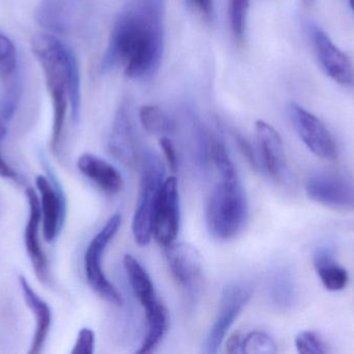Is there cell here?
I'll use <instances>...</instances> for the list:
<instances>
[{"label": "cell", "instance_id": "21", "mask_svg": "<svg viewBox=\"0 0 354 354\" xmlns=\"http://www.w3.org/2000/svg\"><path fill=\"white\" fill-rule=\"evenodd\" d=\"M270 297L278 307L287 309L295 303L297 288L295 280L289 270H277L270 281Z\"/></svg>", "mask_w": 354, "mask_h": 354}, {"label": "cell", "instance_id": "23", "mask_svg": "<svg viewBox=\"0 0 354 354\" xmlns=\"http://www.w3.org/2000/svg\"><path fill=\"white\" fill-rule=\"evenodd\" d=\"M315 269L324 286L328 291L337 292L343 290L348 283V272L336 263V260H328L316 264Z\"/></svg>", "mask_w": 354, "mask_h": 354}, {"label": "cell", "instance_id": "12", "mask_svg": "<svg viewBox=\"0 0 354 354\" xmlns=\"http://www.w3.org/2000/svg\"><path fill=\"white\" fill-rule=\"evenodd\" d=\"M180 222L178 184L176 177L165 179L157 204L153 220V237L162 247H167L176 241Z\"/></svg>", "mask_w": 354, "mask_h": 354}, {"label": "cell", "instance_id": "10", "mask_svg": "<svg viewBox=\"0 0 354 354\" xmlns=\"http://www.w3.org/2000/svg\"><path fill=\"white\" fill-rule=\"evenodd\" d=\"M307 33L320 66L333 80L344 87H354V68L348 56L339 49L326 31L316 23L308 22Z\"/></svg>", "mask_w": 354, "mask_h": 354}, {"label": "cell", "instance_id": "16", "mask_svg": "<svg viewBox=\"0 0 354 354\" xmlns=\"http://www.w3.org/2000/svg\"><path fill=\"white\" fill-rule=\"evenodd\" d=\"M26 197L28 201L29 214L25 227V249L37 278L45 283L48 282L49 272L47 257L44 253L39 238V226L41 222V203L37 193L32 188L26 189Z\"/></svg>", "mask_w": 354, "mask_h": 354}, {"label": "cell", "instance_id": "2", "mask_svg": "<svg viewBox=\"0 0 354 354\" xmlns=\"http://www.w3.org/2000/svg\"><path fill=\"white\" fill-rule=\"evenodd\" d=\"M32 52L45 74L46 85L53 106L51 148L57 153L70 103L73 121L79 122L81 112L80 70L76 55L53 35L39 33L31 42Z\"/></svg>", "mask_w": 354, "mask_h": 354}, {"label": "cell", "instance_id": "8", "mask_svg": "<svg viewBox=\"0 0 354 354\" xmlns=\"http://www.w3.org/2000/svg\"><path fill=\"white\" fill-rule=\"evenodd\" d=\"M255 132L260 172L268 175L274 182L283 185L286 188H295V178L289 170L284 145L280 134L274 127L264 121H257Z\"/></svg>", "mask_w": 354, "mask_h": 354}, {"label": "cell", "instance_id": "27", "mask_svg": "<svg viewBox=\"0 0 354 354\" xmlns=\"http://www.w3.org/2000/svg\"><path fill=\"white\" fill-rule=\"evenodd\" d=\"M297 353L301 354L328 353L326 344L320 340L317 335L311 332H303L295 339Z\"/></svg>", "mask_w": 354, "mask_h": 354}, {"label": "cell", "instance_id": "20", "mask_svg": "<svg viewBox=\"0 0 354 354\" xmlns=\"http://www.w3.org/2000/svg\"><path fill=\"white\" fill-rule=\"evenodd\" d=\"M139 120L143 128L153 135L167 136L176 131V122L156 105H145L139 109Z\"/></svg>", "mask_w": 354, "mask_h": 354}, {"label": "cell", "instance_id": "4", "mask_svg": "<svg viewBox=\"0 0 354 354\" xmlns=\"http://www.w3.org/2000/svg\"><path fill=\"white\" fill-rule=\"evenodd\" d=\"M124 266L133 292L140 301L147 316V336L138 353H149L155 351L165 337L169 328V313L158 297L151 276L138 260L133 256L126 255Z\"/></svg>", "mask_w": 354, "mask_h": 354}, {"label": "cell", "instance_id": "34", "mask_svg": "<svg viewBox=\"0 0 354 354\" xmlns=\"http://www.w3.org/2000/svg\"><path fill=\"white\" fill-rule=\"evenodd\" d=\"M349 1H351V8H353L354 12V0H349Z\"/></svg>", "mask_w": 354, "mask_h": 354}, {"label": "cell", "instance_id": "11", "mask_svg": "<svg viewBox=\"0 0 354 354\" xmlns=\"http://www.w3.org/2000/svg\"><path fill=\"white\" fill-rule=\"evenodd\" d=\"M289 116L297 134L312 153L322 159L337 158L336 141L322 121L297 103L289 106Z\"/></svg>", "mask_w": 354, "mask_h": 354}, {"label": "cell", "instance_id": "25", "mask_svg": "<svg viewBox=\"0 0 354 354\" xmlns=\"http://www.w3.org/2000/svg\"><path fill=\"white\" fill-rule=\"evenodd\" d=\"M17 50L10 37L0 33V80L4 81L18 72Z\"/></svg>", "mask_w": 354, "mask_h": 354}, {"label": "cell", "instance_id": "15", "mask_svg": "<svg viewBox=\"0 0 354 354\" xmlns=\"http://www.w3.org/2000/svg\"><path fill=\"white\" fill-rule=\"evenodd\" d=\"M171 274L189 297H196L202 286V260L193 245L174 242L166 247Z\"/></svg>", "mask_w": 354, "mask_h": 354}, {"label": "cell", "instance_id": "17", "mask_svg": "<svg viewBox=\"0 0 354 354\" xmlns=\"http://www.w3.org/2000/svg\"><path fill=\"white\" fill-rule=\"evenodd\" d=\"M19 284H20L25 303L35 316V332L29 353L37 354L43 349L51 328V309L49 305L33 290L24 276H19Z\"/></svg>", "mask_w": 354, "mask_h": 354}, {"label": "cell", "instance_id": "6", "mask_svg": "<svg viewBox=\"0 0 354 354\" xmlns=\"http://www.w3.org/2000/svg\"><path fill=\"white\" fill-rule=\"evenodd\" d=\"M120 226L122 215L120 213L113 214L101 231L93 237L84 256L85 276L89 286L100 297L118 307L124 303V299L118 289L106 278L102 267V258L108 245L120 231Z\"/></svg>", "mask_w": 354, "mask_h": 354}, {"label": "cell", "instance_id": "29", "mask_svg": "<svg viewBox=\"0 0 354 354\" xmlns=\"http://www.w3.org/2000/svg\"><path fill=\"white\" fill-rule=\"evenodd\" d=\"M187 6L202 20L212 22L214 17V0H185Z\"/></svg>", "mask_w": 354, "mask_h": 354}, {"label": "cell", "instance_id": "24", "mask_svg": "<svg viewBox=\"0 0 354 354\" xmlns=\"http://www.w3.org/2000/svg\"><path fill=\"white\" fill-rule=\"evenodd\" d=\"M277 351L276 342L266 333L255 330L243 337L241 353L272 354Z\"/></svg>", "mask_w": 354, "mask_h": 354}, {"label": "cell", "instance_id": "33", "mask_svg": "<svg viewBox=\"0 0 354 354\" xmlns=\"http://www.w3.org/2000/svg\"><path fill=\"white\" fill-rule=\"evenodd\" d=\"M301 2H303L306 6H310L315 2V0H301Z\"/></svg>", "mask_w": 354, "mask_h": 354}, {"label": "cell", "instance_id": "28", "mask_svg": "<svg viewBox=\"0 0 354 354\" xmlns=\"http://www.w3.org/2000/svg\"><path fill=\"white\" fill-rule=\"evenodd\" d=\"M95 333L91 328H81L73 348V354H93L95 351Z\"/></svg>", "mask_w": 354, "mask_h": 354}, {"label": "cell", "instance_id": "9", "mask_svg": "<svg viewBox=\"0 0 354 354\" xmlns=\"http://www.w3.org/2000/svg\"><path fill=\"white\" fill-rule=\"evenodd\" d=\"M253 295L251 285L245 282H233L227 285L221 297L218 317L206 338L204 353H216L224 342L227 333L249 303Z\"/></svg>", "mask_w": 354, "mask_h": 354}, {"label": "cell", "instance_id": "3", "mask_svg": "<svg viewBox=\"0 0 354 354\" xmlns=\"http://www.w3.org/2000/svg\"><path fill=\"white\" fill-rule=\"evenodd\" d=\"M248 216L249 204L239 177L221 178L206 204V224L212 236L220 240L233 238L243 230Z\"/></svg>", "mask_w": 354, "mask_h": 354}, {"label": "cell", "instance_id": "18", "mask_svg": "<svg viewBox=\"0 0 354 354\" xmlns=\"http://www.w3.org/2000/svg\"><path fill=\"white\" fill-rule=\"evenodd\" d=\"M79 170L105 193L114 195L124 186V179L118 168L93 154H83L77 161Z\"/></svg>", "mask_w": 354, "mask_h": 354}, {"label": "cell", "instance_id": "14", "mask_svg": "<svg viewBox=\"0 0 354 354\" xmlns=\"http://www.w3.org/2000/svg\"><path fill=\"white\" fill-rule=\"evenodd\" d=\"M112 155L126 166L137 168L140 164L138 135L133 118L132 104L129 100L122 102L114 118L109 139Z\"/></svg>", "mask_w": 354, "mask_h": 354}, {"label": "cell", "instance_id": "22", "mask_svg": "<svg viewBox=\"0 0 354 354\" xmlns=\"http://www.w3.org/2000/svg\"><path fill=\"white\" fill-rule=\"evenodd\" d=\"M3 87L0 93V118L10 123L14 118L22 95V81L19 72L2 81Z\"/></svg>", "mask_w": 354, "mask_h": 354}, {"label": "cell", "instance_id": "32", "mask_svg": "<svg viewBox=\"0 0 354 354\" xmlns=\"http://www.w3.org/2000/svg\"><path fill=\"white\" fill-rule=\"evenodd\" d=\"M243 337L239 333L231 335L226 342V351L229 353H241Z\"/></svg>", "mask_w": 354, "mask_h": 354}, {"label": "cell", "instance_id": "30", "mask_svg": "<svg viewBox=\"0 0 354 354\" xmlns=\"http://www.w3.org/2000/svg\"><path fill=\"white\" fill-rule=\"evenodd\" d=\"M8 123L0 118V147H1L2 141L6 139V134H8ZM0 177L12 181H19L18 172L2 157L1 152H0Z\"/></svg>", "mask_w": 354, "mask_h": 354}, {"label": "cell", "instance_id": "26", "mask_svg": "<svg viewBox=\"0 0 354 354\" xmlns=\"http://www.w3.org/2000/svg\"><path fill=\"white\" fill-rule=\"evenodd\" d=\"M250 0H231L229 6V20L231 31L237 42H243L247 24L248 10Z\"/></svg>", "mask_w": 354, "mask_h": 354}, {"label": "cell", "instance_id": "1", "mask_svg": "<svg viewBox=\"0 0 354 354\" xmlns=\"http://www.w3.org/2000/svg\"><path fill=\"white\" fill-rule=\"evenodd\" d=\"M165 10L166 0H127L110 31L102 74L122 69L133 80H151L163 60Z\"/></svg>", "mask_w": 354, "mask_h": 354}, {"label": "cell", "instance_id": "5", "mask_svg": "<svg viewBox=\"0 0 354 354\" xmlns=\"http://www.w3.org/2000/svg\"><path fill=\"white\" fill-rule=\"evenodd\" d=\"M140 189L133 216L132 232L135 241L145 247L153 238L156 204L165 181V166L157 152L147 150L141 157Z\"/></svg>", "mask_w": 354, "mask_h": 354}, {"label": "cell", "instance_id": "7", "mask_svg": "<svg viewBox=\"0 0 354 354\" xmlns=\"http://www.w3.org/2000/svg\"><path fill=\"white\" fill-rule=\"evenodd\" d=\"M41 166L47 177L37 176L35 184L39 191L41 203V224L44 238L47 242L55 240L62 231L66 218V197L64 188L52 170L47 158L41 155Z\"/></svg>", "mask_w": 354, "mask_h": 354}, {"label": "cell", "instance_id": "31", "mask_svg": "<svg viewBox=\"0 0 354 354\" xmlns=\"http://www.w3.org/2000/svg\"><path fill=\"white\" fill-rule=\"evenodd\" d=\"M160 145L165 154L166 160H167L168 166L172 172H176L178 168V157H177L176 145L172 143L171 139L167 136H162L160 139Z\"/></svg>", "mask_w": 354, "mask_h": 354}, {"label": "cell", "instance_id": "13", "mask_svg": "<svg viewBox=\"0 0 354 354\" xmlns=\"http://www.w3.org/2000/svg\"><path fill=\"white\" fill-rule=\"evenodd\" d=\"M309 199L338 209L354 210V181L344 175L317 172L306 183Z\"/></svg>", "mask_w": 354, "mask_h": 354}, {"label": "cell", "instance_id": "19", "mask_svg": "<svg viewBox=\"0 0 354 354\" xmlns=\"http://www.w3.org/2000/svg\"><path fill=\"white\" fill-rule=\"evenodd\" d=\"M73 0H41L35 10V20L52 33H64L73 19Z\"/></svg>", "mask_w": 354, "mask_h": 354}]
</instances>
